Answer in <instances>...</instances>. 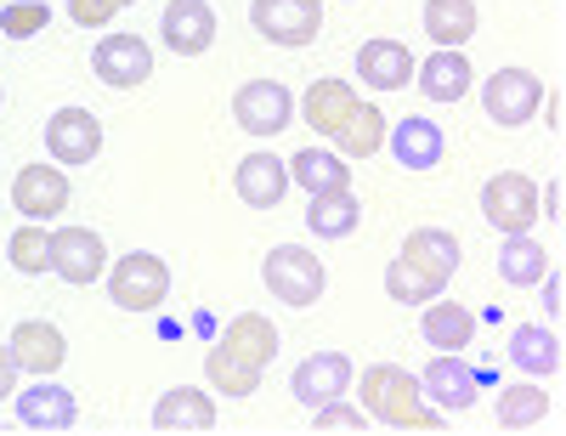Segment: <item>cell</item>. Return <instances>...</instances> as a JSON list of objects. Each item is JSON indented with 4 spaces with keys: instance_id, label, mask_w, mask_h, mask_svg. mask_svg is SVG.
Returning <instances> with one entry per match:
<instances>
[{
    "instance_id": "1",
    "label": "cell",
    "mask_w": 566,
    "mask_h": 436,
    "mask_svg": "<svg viewBox=\"0 0 566 436\" xmlns=\"http://www.w3.org/2000/svg\"><path fill=\"white\" fill-rule=\"evenodd\" d=\"M301 114L312 125V136L335 142L340 159H374L386 148V114L363 103V96L346 85V80H312L306 96H301Z\"/></svg>"
},
{
    "instance_id": "2",
    "label": "cell",
    "mask_w": 566,
    "mask_h": 436,
    "mask_svg": "<svg viewBox=\"0 0 566 436\" xmlns=\"http://www.w3.org/2000/svg\"><path fill=\"white\" fill-rule=\"evenodd\" d=\"M277 357V329H272V318H261V312H239L227 323V334L210 346V357H205V380L216 385L221 397H255L261 392V368Z\"/></svg>"
},
{
    "instance_id": "3",
    "label": "cell",
    "mask_w": 566,
    "mask_h": 436,
    "mask_svg": "<svg viewBox=\"0 0 566 436\" xmlns=\"http://www.w3.org/2000/svg\"><path fill=\"white\" fill-rule=\"evenodd\" d=\"M363 414L391 425V430H448L442 414L424 408L419 380L397 363H368L363 368Z\"/></svg>"
},
{
    "instance_id": "4",
    "label": "cell",
    "mask_w": 566,
    "mask_h": 436,
    "mask_svg": "<svg viewBox=\"0 0 566 436\" xmlns=\"http://www.w3.org/2000/svg\"><path fill=\"white\" fill-rule=\"evenodd\" d=\"M108 301L119 312H159L170 301V267L154 250H130L119 261H108Z\"/></svg>"
},
{
    "instance_id": "5",
    "label": "cell",
    "mask_w": 566,
    "mask_h": 436,
    "mask_svg": "<svg viewBox=\"0 0 566 436\" xmlns=\"http://www.w3.org/2000/svg\"><path fill=\"white\" fill-rule=\"evenodd\" d=\"M261 283L283 307H317L328 295V267L306 250V245H277L261 261Z\"/></svg>"
},
{
    "instance_id": "6",
    "label": "cell",
    "mask_w": 566,
    "mask_h": 436,
    "mask_svg": "<svg viewBox=\"0 0 566 436\" xmlns=\"http://www.w3.org/2000/svg\"><path fill=\"white\" fill-rule=\"evenodd\" d=\"M482 108L499 131H515L527 125L538 108H544V80L527 74V69H493L488 85H482Z\"/></svg>"
},
{
    "instance_id": "7",
    "label": "cell",
    "mask_w": 566,
    "mask_h": 436,
    "mask_svg": "<svg viewBox=\"0 0 566 436\" xmlns=\"http://www.w3.org/2000/svg\"><path fill=\"white\" fill-rule=\"evenodd\" d=\"M250 23H255L261 40L301 52V45H312L317 29H323V0H255Z\"/></svg>"
},
{
    "instance_id": "8",
    "label": "cell",
    "mask_w": 566,
    "mask_h": 436,
    "mask_svg": "<svg viewBox=\"0 0 566 436\" xmlns=\"http://www.w3.org/2000/svg\"><path fill=\"white\" fill-rule=\"evenodd\" d=\"M482 216L499 232H533V221H538V181L522 176V170H499L482 187Z\"/></svg>"
},
{
    "instance_id": "9",
    "label": "cell",
    "mask_w": 566,
    "mask_h": 436,
    "mask_svg": "<svg viewBox=\"0 0 566 436\" xmlns=\"http://www.w3.org/2000/svg\"><path fill=\"white\" fill-rule=\"evenodd\" d=\"M352 380H357V363L346 352H312L301 357V368L290 374V392L301 408H323V403H335L352 392Z\"/></svg>"
},
{
    "instance_id": "10",
    "label": "cell",
    "mask_w": 566,
    "mask_h": 436,
    "mask_svg": "<svg viewBox=\"0 0 566 436\" xmlns=\"http://www.w3.org/2000/svg\"><path fill=\"white\" fill-rule=\"evenodd\" d=\"M419 392L431 397L442 414H470L476 397H482V374L470 363H459V352H437L431 363H424V374H419Z\"/></svg>"
},
{
    "instance_id": "11",
    "label": "cell",
    "mask_w": 566,
    "mask_h": 436,
    "mask_svg": "<svg viewBox=\"0 0 566 436\" xmlns=\"http://www.w3.org/2000/svg\"><path fill=\"white\" fill-rule=\"evenodd\" d=\"M232 120H239V131H250V136H277L295 120V96L277 80H250V85H239V96H232Z\"/></svg>"
},
{
    "instance_id": "12",
    "label": "cell",
    "mask_w": 566,
    "mask_h": 436,
    "mask_svg": "<svg viewBox=\"0 0 566 436\" xmlns=\"http://www.w3.org/2000/svg\"><path fill=\"white\" fill-rule=\"evenodd\" d=\"M45 154L57 165H91L103 154V125L91 108H57L45 120Z\"/></svg>"
},
{
    "instance_id": "13",
    "label": "cell",
    "mask_w": 566,
    "mask_h": 436,
    "mask_svg": "<svg viewBox=\"0 0 566 436\" xmlns=\"http://www.w3.org/2000/svg\"><path fill=\"white\" fill-rule=\"evenodd\" d=\"M52 272L63 283H97L108 272V245H103V232H91V227H63L52 232Z\"/></svg>"
},
{
    "instance_id": "14",
    "label": "cell",
    "mask_w": 566,
    "mask_h": 436,
    "mask_svg": "<svg viewBox=\"0 0 566 436\" xmlns=\"http://www.w3.org/2000/svg\"><path fill=\"white\" fill-rule=\"evenodd\" d=\"M12 205L23 221H52L69 210V176L63 165H23L12 181Z\"/></svg>"
},
{
    "instance_id": "15",
    "label": "cell",
    "mask_w": 566,
    "mask_h": 436,
    "mask_svg": "<svg viewBox=\"0 0 566 436\" xmlns=\"http://www.w3.org/2000/svg\"><path fill=\"white\" fill-rule=\"evenodd\" d=\"M91 69H97V80L114 85V91H136L154 74V52L142 34H108L97 52H91Z\"/></svg>"
},
{
    "instance_id": "16",
    "label": "cell",
    "mask_w": 566,
    "mask_h": 436,
    "mask_svg": "<svg viewBox=\"0 0 566 436\" xmlns=\"http://www.w3.org/2000/svg\"><path fill=\"white\" fill-rule=\"evenodd\" d=\"M159 34L176 58H205L216 45V12L210 0H170L165 18H159Z\"/></svg>"
},
{
    "instance_id": "17",
    "label": "cell",
    "mask_w": 566,
    "mask_h": 436,
    "mask_svg": "<svg viewBox=\"0 0 566 436\" xmlns=\"http://www.w3.org/2000/svg\"><path fill=\"white\" fill-rule=\"evenodd\" d=\"M18 425L23 430H74L80 425V403H74L69 385H57L52 374H45L40 385L18 392Z\"/></svg>"
},
{
    "instance_id": "18",
    "label": "cell",
    "mask_w": 566,
    "mask_h": 436,
    "mask_svg": "<svg viewBox=\"0 0 566 436\" xmlns=\"http://www.w3.org/2000/svg\"><path fill=\"white\" fill-rule=\"evenodd\" d=\"M386 148L397 154V165H402V170H437V165L448 159V136H442V125H437V120L408 114L402 125H391V131H386Z\"/></svg>"
},
{
    "instance_id": "19",
    "label": "cell",
    "mask_w": 566,
    "mask_h": 436,
    "mask_svg": "<svg viewBox=\"0 0 566 436\" xmlns=\"http://www.w3.org/2000/svg\"><path fill=\"white\" fill-rule=\"evenodd\" d=\"M413 80H419V91L431 96V103H459V96H470V85H476L464 45H437L424 63H413Z\"/></svg>"
},
{
    "instance_id": "20",
    "label": "cell",
    "mask_w": 566,
    "mask_h": 436,
    "mask_svg": "<svg viewBox=\"0 0 566 436\" xmlns=\"http://www.w3.org/2000/svg\"><path fill=\"white\" fill-rule=\"evenodd\" d=\"M12 357H18V374H52V368H63V357H69V341H63V329L57 323H45V318H23L18 329H12Z\"/></svg>"
},
{
    "instance_id": "21",
    "label": "cell",
    "mask_w": 566,
    "mask_h": 436,
    "mask_svg": "<svg viewBox=\"0 0 566 436\" xmlns=\"http://www.w3.org/2000/svg\"><path fill=\"white\" fill-rule=\"evenodd\" d=\"M232 187H239V199L250 210H277L283 193H290V165L277 154H244L239 170H232Z\"/></svg>"
},
{
    "instance_id": "22",
    "label": "cell",
    "mask_w": 566,
    "mask_h": 436,
    "mask_svg": "<svg viewBox=\"0 0 566 436\" xmlns=\"http://www.w3.org/2000/svg\"><path fill=\"white\" fill-rule=\"evenodd\" d=\"M154 430H159V436H176V430L205 436V430H216V403H210V392H193V385H176V392H165V397L154 403Z\"/></svg>"
},
{
    "instance_id": "23",
    "label": "cell",
    "mask_w": 566,
    "mask_h": 436,
    "mask_svg": "<svg viewBox=\"0 0 566 436\" xmlns=\"http://www.w3.org/2000/svg\"><path fill=\"white\" fill-rule=\"evenodd\" d=\"M357 74L368 91H402L413 80V52L402 40H363L357 45Z\"/></svg>"
},
{
    "instance_id": "24",
    "label": "cell",
    "mask_w": 566,
    "mask_h": 436,
    "mask_svg": "<svg viewBox=\"0 0 566 436\" xmlns=\"http://www.w3.org/2000/svg\"><path fill=\"white\" fill-rule=\"evenodd\" d=\"M402 261L419 267L424 278H442V283H448V278L459 272L464 250H459V238H453L448 227H419V232L402 238Z\"/></svg>"
},
{
    "instance_id": "25",
    "label": "cell",
    "mask_w": 566,
    "mask_h": 436,
    "mask_svg": "<svg viewBox=\"0 0 566 436\" xmlns=\"http://www.w3.org/2000/svg\"><path fill=\"white\" fill-rule=\"evenodd\" d=\"M419 334H424V346H437V352H464L470 341H476V312L437 295V301H424Z\"/></svg>"
},
{
    "instance_id": "26",
    "label": "cell",
    "mask_w": 566,
    "mask_h": 436,
    "mask_svg": "<svg viewBox=\"0 0 566 436\" xmlns=\"http://www.w3.org/2000/svg\"><path fill=\"white\" fill-rule=\"evenodd\" d=\"M510 363L522 368V374H533V380L555 374L560 368V334L549 323H522V329L510 334Z\"/></svg>"
},
{
    "instance_id": "27",
    "label": "cell",
    "mask_w": 566,
    "mask_h": 436,
    "mask_svg": "<svg viewBox=\"0 0 566 436\" xmlns=\"http://www.w3.org/2000/svg\"><path fill=\"white\" fill-rule=\"evenodd\" d=\"M306 227L317 238H352L363 227V199L352 187H335V193H317V199L306 205Z\"/></svg>"
},
{
    "instance_id": "28",
    "label": "cell",
    "mask_w": 566,
    "mask_h": 436,
    "mask_svg": "<svg viewBox=\"0 0 566 436\" xmlns=\"http://www.w3.org/2000/svg\"><path fill=\"white\" fill-rule=\"evenodd\" d=\"M290 181H295V187H306L312 199H317V193L352 187V165H346L335 148H301V154L290 159Z\"/></svg>"
},
{
    "instance_id": "29",
    "label": "cell",
    "mask_w": 566,
    "mask_h": 436,
    "mask_svg": "<svg viewBox=\"0 0 566 436\" xmlns=\"http://www.w3.org/2000/svg\"><path fill=\"white\" fill-rule=\"evenodd\" d=\"M549 272V256L533 232H504V245H499V278L515 283V289H527Z\"/></svg>"
},
{
    "instance_id": "30",
    "label": "cell",
    "mask_w": 566,
    "mask_h": 436,
    "mask_svg": "<svg viewBox=\"0 0 566 436\" xmlns=\"http://www.w3.org/2000/svg\"><path fill=\"white\" fill-rule=\"evenodd\" d=\"M424 34L437 45H470V34H476V0H424Z\"/></svg>"
},
{
    "instance_id": "31",
    "label": "cell",
    "mask_w": 566,
    "mask_h": 436,
    "mask_svg": "<svg viewBox=\"0 0 566 436\" xmlns=\"http://www.w3.org/2000/svg\"><path fill=\"white\" fill-rule=\"evenodd\" d=\"M544 414H549V397H544V385H533V380L504 385L499 392V425L504 430H533V425H544Z\"/></svg>"
},
{
    "instance_id": "32",
    "label": "cell",
    "mask_w": 566,
    "mask_h": 436,
    "mask_svg": "<svg viewBox=\"0 0 566 436\" xmlns=\"http://www.w3.org/2000/svg\"><path fill=\"white\" fill-rule=\"evenodd\" d=\"M7 261L29 278H40L45 267H52V232H45V221H23L12 238H7Z\"/></svg>"
},
{
    "instance_id": "33",
    "label": "cell",
    "mask_w": 566,
    "mask_h": 436,
    "mask_svg": "<svg viewBox=\"0 0 566 436\" xmlns=\"http://www.w3.org/2000/svg\"><path fill=\"white\" fill-rule=\"evenodd\" d=\"M442 289H448L442 278H424V272H419V267H408L402 256L386 267V295H391V301H402V307H424V301H437Z\"/></svg>"
},
{
    "instance_id": "34",
    "label": "cell",
    "mask_w": 566,
    "mask_h": 436,
    "mask_svg": "<svg viewBox=\"0 0 566 436\" xmlns=\"http://www.w3.org/2000/svg\"><path fill=\"white\" fill-rule=\"evenodd\" d=\"M52 23V7H40V0H12V7H0V34L12 40H29Z\"/></svg>"
},
{
    "instance_id": "35",
    "label": "cell",
    "mask_w": 566,
    "mask_h": 436,
    "mask_svg": "<svg viewBox=\"0 0 566 436\" xmlns=\"http://www.w3.org/2000/svg\"><path fill=\"white\" fill-rule=\"evenodd\" d=\"M363 425H368V414H363V408H352L346 397L312 408V430H317V436H323V430H363Z\"/></svg>"
},
{
    "instance_id": "36",
    "label": "cell",
    "mask_w": 566,
    "mask_h": 436,
    "mask_svg": "<svg viewBox=\"0 0 566 436\" xmlns=\"http://www.w3.org/2000/svg\"><path fill=\"white\" fill-rule=\"evenodd\" d=\"M125 7H136V0H69V18H74L80 29H103V23H114Z\"/></svg>"
},
{
    "instance_id": "37",
    "label": "cell",
    "mask_w": 566,
    "mask_h": 436,
    "mask_svg": "<svg viewBox=\"0 0 566 436\" xmlns=\"http://www.w3.org/2000/svg\"><path fill=\"white\" fill-rule=\"evenodd\" d=\"M12 392H18V357H12V346H0V403Z\"/></svg>"
},
{
    "instance_id": "38",
    "label": "cell",
    "mask_w": 566,
    "mask_h": 436,
    "mask_svg": "<svg viewBox=\"0 0 566 436\" xmlns=\"http://www.w3.org/2000/svg\"><path fill=\"white\" fill-rule=\"evenodd\" d=\"M538 283H544V312H549V323H555V318H560V272L549 267Z\"/></svg>"
},
{
    "instance_id": "39",
    "label": "cell",
    "mask_w": 566,
    "mask_h": 436,
    "mask_svg": "<svg viewBox=\"0 0 566 436\" xmlns=\"http://www.w3.org/2000/svg\"><path fill=\"white\" fill-rule=\"evenodd\" d=\"M0 103H7V91H0Z\"/></svg>"
}]
</instances>
